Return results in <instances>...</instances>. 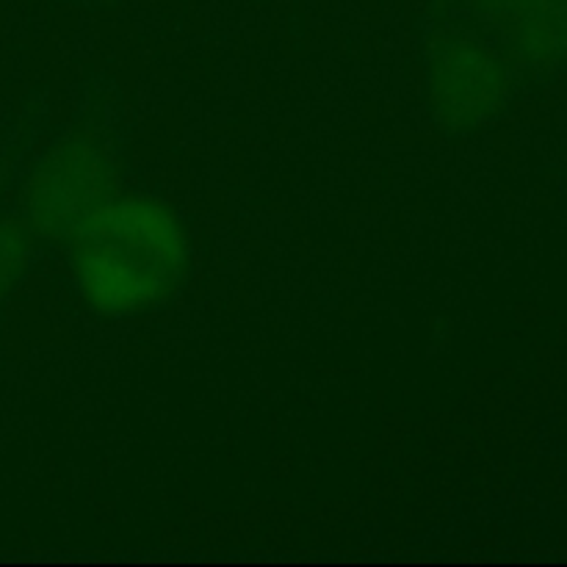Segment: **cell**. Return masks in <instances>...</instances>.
Returning a JSON list of instances; mask_svg holds the SVG:
<instances>
[{"label": "cell", "instance_id": "obj_2", "mask_svg": "<svg viewBox=\"0 0 567 567\" xmlns=\"http://www.w3.org/2000/svg\"><path fill=\"white\" fill-rule=\"evenodd\" d=\"M122 188L120 153L105 131L78 125L39 153L20 188L17 214L39 244H61Z\"/></svg>", "mask_w": 567, "mask_h": 567}, {"label": "cell", "instance_id": "obj_1", "mask_svg": "<svg viewBox=\"0 0 567 567\" xmlns=\"http://www.w3.org/2000/svg\"><path fill=\"white\" fill-rule=\"evenodd\" d=\"M61 247L72 293L105 321L144 319L169 308L194 271L192 230L177 208L125 186Z\"/></svg>", "mask_w": 567, "mask_h": 567}, {"label": "cell", "instance_id": "obj_3", "mask_svg": "<svg viewBox=\"0 0 567 567\" xmlns=\"http://www.w3.org/2000/svg\"><path fill=\"white\" fill-rule=\"evenodd\" d=\"M513 89V61L502 44L471 25H441L424 48V100L441 131L465 136L491 125Z\"/></svg>", "mask_w": 567, "mask_h": 567}, {"label": "cell", "instance_id": "obj_5", "mask_svg": "<svg viewBox=\"0 0 567 567\" xmlns=\"http://www.w3.org/2000/svg\"><path fill=\"white\" fill-rule=\"evenodd\" d=\"M39 238L20 214H0V299L14 291L31 271Z\"/></svg>", "mask_w": 567, "mask_h": 567}, {"label": "cell", "instance_id": "obj_4", "mask_svg": "<svg viewBox=\"0 0 567 567\" xmlns=\"http://www.w3.org/2000/svg\"><path fill=\"white\" fill-rule=\"evenodd\" d=\"M482 28L509 61L551 64L567 55V0H474Z\"/></svg>", "mask_w": 567, "mask_h": 567}]
</instances>
